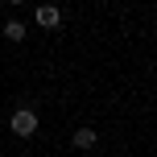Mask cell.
Returning a JSON list of instances; mask_svg holds the SVG:
<instances>
[{"label": "cell", "mask_w": 157, "mask_h": 157, "mask_svg": "<svg viewBox=\"0 0 157 157\" xmlns=\"http://www.w3.org/2000/svg\"><path fill=\"white\" fill-rule=\"evenodd\" d=\"M0 33H4L8 41H25V33H29V29H25V21H17V17H8V21H4V29H0Z\"/></svg>", "instance_id": "4"}, {"label": "cell", "mask_w": 157, "mask_h": 157, "mask_svg": "<svg viewBox=\"0 0 157 157\" xmlns=\"http://www.w3.org/2000/svg\"><path fill=\"white\" fill-rule=\"evenodd\" d=\"M8 4H25V0H8Z\"/></svg>", "instance_id": "5"}, {"label": "cell", "mask_w": 157, "mask_h": 157, "mask_svg": "<svg viewBox=\"0 0 157 157\" xmlns=\"http://www.w3.org/2000/svg\"><path fill=\"white\" fill-rule=\"evenodd\" d=\"M71 145H75L78 153H87V149H95V145H99V132H95V128H75Z\"/></svg>", "instance_id": "3"}, {"label": "cell", "mask_w": 157, "mask_h": 157, "mask_svg": "<svg viewBox=\"0 0 157 157\" xmlns=\"http://www.w3.org/2000/svg\"><path fill=\"white\" fill-rule=\"evenodd\" d=\"M8 128H13V136H33L37 132V112L33 108H17L8 116Z\"/></svg>", "instance_id": "1"}, {"label": "cell", "mask_w": 157, "mask_h": 157, "mask_svg": "<svg viewBox=\"0 0 157 157\" xmlns=\"http://www.w3.org/2000/svg\"><path fill=\"white\" fill-rule=\"evenodd\" d=\"M33 21H37L41 29H58V25H62V13H58V4H37Z\"/></svg>", "instance_id": "2"}]
</instances>
